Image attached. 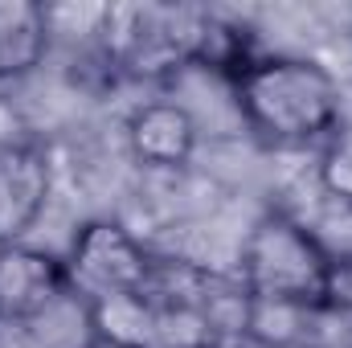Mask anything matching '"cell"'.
Listing matches in <instances>:
<instances>
[{
  "mask_svg": "<svg viewBox=\"0 0 352 348\" xmlns=\"http://www.w3.org/2000/svg\"><path fill=\"white\" fill-rule=\"evenodd\" d=\"M250 295L192 262L156 259L140 291L94 303L102 348H230L246 336Z\"/></svg>",
  "mask_w": 352,
  "mask_h": 348,
  "instance_id": "obj_1",
  "label": "cell"
},
{
  "mask_svg": "<svg viewBox=\"0 0 352 348\" xmlns=\"http://www.w3.org/2000/svg\"><path fill=\"white\" fill-rule=\"evenodd\" d=\"M242 123L270 148H307L340 127V87L311 58H263L234 83Z\"/></svg>",
  "mask_w": 352,
  "mask_h": 348,
  "instance_id": "obj_2",
  "label": "cell"
},
{
  "mask_svg": "<svg viewBox=\"0 0 352 348\" xmlns=\"http://www.w3.org/2000/svg\"><path fill=\"white\" fill-rule=\"evenodd\" d=\"M328 270L332 254L303 221L287 213H266L242 242L238 283L250 303L320 312L328 307Z\"/></svg>",
  "mask_w": 352,
  "mask_h": 348,
  "instance_id": "obj_3",
  "label": "cell"
},
{
  "mask_svg": "<svg viewBox=\"0 0 352 348\" xmlns=\"http://www.w3.org/2000/svg\"><path fill=\"white\" fill-rule=\"evenodd\" d=\"M201 21L205 12L197 8H164V4L107 8L102 54L111 58L115 74L123 70L135 78H168L188 70Z\"/></svg>",
  "mask_w": 352,
  "mask_h": 348,
  "instance_id": "obj_4",
  "label": "cell"
},
{
  "mask_svg": "<svg viewBox=\"0 0 352 348\" xmlns=\"http://www.w3.org/2000/svg\"><path fill=\"white\" fill-rule=\"evenodd\" d=\"M62 262H66V274H70L74 291L94 307V303L140 291L152 274L156 254L127 226H119L111 217H98V221H87L74 234L70 254Z\"/></svg>",
  "mask_w": 352,
  "mask_h": 348,
  "instance_id": "obj_5",
  "label": "cell"
},
{
  "mask_svg": "<svg viewBox=\"0 0 352 348\" xmlns=\"http://www.w3.org/2000/svg\"><path fill=\"white\" fill-rule=\"evenodd\" d=\"M54 188V164L33 140L0 144V246L25 242V234L45 213Z\"/></svg>",
  "mask_w": 352,
  "mask_h": 348,
  "instance_id": "obj_6",
  "label": "cell"
},
{
  "mask_svg": "<svg viewBox=\"0 0 352 348\" xmlns=\"http://www.w3.org/2000/svg\"><path fill=\"white\" fill-rule=\"evenodd\" d=\"M197 140H201V123L176 98L144 102L127 119V148L148 168H184L197 152Z\"/></svg>",
  "mask_w": 352,
  "mask_h": 348,
  "instance_id": "obj_7",
  "label": "cell"
},
{
  "mask_svg": "<svg viewBox=\"0 0 352 348\" xmlns=\"http://www.w3.org/2000/svg\"><path fill=\"white\" fill-rule=\"evenodd\" d=\"M74 291L66 262L37 246H0V316H33Z\"/></svg>",
  "mask_w": 352,
  "mask_h": 348,
  "instance_id": "obj_8",
  "label": "cell"
},
{
  "mask_svg": "<svg viewBox=\"0 0 352 348\" xmlns=\"http://www.w3.org/2000/svg\"><path fill=\"white\" fill-rule=\"evenodd\" d=\"M0 348H102L94 307L78 291H66L45 312L0 316Z\"/></svg>",
  "mask_w": 352,
  "mask_h": 348,
  "instance_id": "obj_9",
  "label": "cell"
},
{
  "mask_svg": "<svg viewBox=\"0 0 352 348\" xmlns=\"http://www.w3.org/2000/svg\"><path fill=\"white\" fill-rule=\"evenodd\" d=\"M50 8L33 0H0V83L33 74L50 54Z\"/></svg>",
  "mask_w": 352,
  "mask_h": 348,
  "instance_id": "obj_10",
  "label": "cell"
},
{
  "mask_svg": "<svg viewBox=\"0 0 352 348\" xmlns=\"http://www.w3.org/2000/svg\"><path fill=\"white\" fill-rule=\"evenodd\" d=\"M320 180L336 201L352 205V123L332 131V140L324 148V160H320Z\"/></svg>",
  "mask_w": 352,
  "mask_h": 348,
  "instance_id": "obj_11",
  "label": "cell"
},
{
  "mask_svg": "<svg viewBox=\"0 0 352 348\" xmlns=\"http://www.w3.org/2000/svg\"><path fill=\"white\" fill-rule=\"evenodd\" d=\"M328 312L352 320V254H332V270H328Z\"/></svg>",
  "mask_w": 352,
  "mask_h": 348,
  "instance_id": "obj_12",
  "label": "cell"
}]
</instances>
